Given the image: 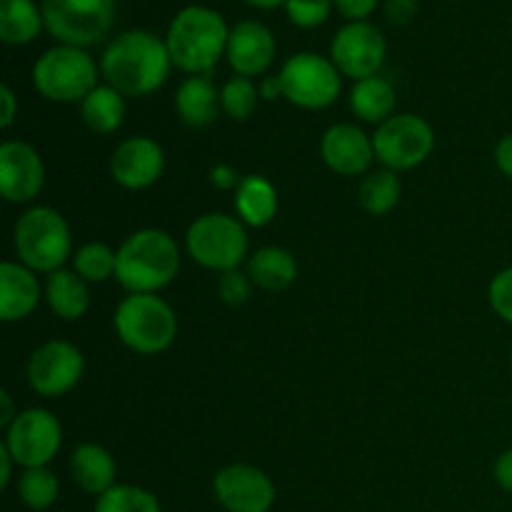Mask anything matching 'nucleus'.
<instances>
[{
	"mask_svg": "<svg viewBox=\"0 0 512 512\" xmlns=\"http://www.w3.org/2000/svg\"><path fill=\"white\" fill-rule=\"evenodd\" d=\"M168 45L148 30H128L105 48L100 58V73L110 88L128 98H143L155 93L170 73Z\"/></svg>",
	"mask_w": 512,
	"mask_h": 512,
	"instance_id": "obj_1",
	"label": "nucleus"
},
{
	"mask_svg": "<svg viewBox=\"0 0 512 512\" xmlns=\"http://www.w3.org/2000/svg\"><path fill=\"white\" fill-rule=\"evenodd\" d=\"M178 270V243L163 230L145 228L125 238V243L120 245L115 278L130 295H155L173 283Z\"/></svg>",
	"mask_w": 512,
	"mask_h": 512,
	"instance_id": "obj_2",
	"label": "nucleus"
},
{
	"mask_svg": "<svg viewBox=\"0 0 512 512\" xmlns=\"http://www.w3.org/2000/svg\"><path fill=\"white\" fill-rule=\"evenodd\" d=\"M228 38L230 30L218 10L188 5L170 23L165 45L175 68L203 75L210 73L220 55L228 50Z\"/></svg>",
	"mask_w": 512,
	"mask_h": 512,
	"instance_id": "obj_3",
	"label": "nucleus"
},
{
	"mask_svg": "<svg viewBox=\"0 0 512 512\" xmlns=\"http://www.w3.org/2000/svg\"><path fill=\"white\" fill-rule=\"evenodd\" d=\"M13 245L20 263L38 273H55L63 270V263L70 258V228L63 215L45 205L25 210L13 230Z\"/></svg>",
	"mask_w": 512,
	"mask_h": 512,
	"instance_id": "obj_4",
	"label": "nucleus"
},
{
	"mask_svg": "<svg viewBox=\"0 0 512 512\" xmlns=\"http://www.w3.org/2000/svg\"><path fill=\"white\" fill-rule=\"evenodd\" d=\"M113 323L123 345L140 355L163 353L178 335V318L158 295H128L115 310Z\"/></svg>",
	"mask_w": 512,
	"mask_h": 512,
	"instance_id": "obj_5",
	"label": "nucleus"
},
{
	"mask_svg": "<svg viewBox=\"0 0 512 512\" xmlns=\"http://www.w3.org/2000/svg\"><path fill=\"white\" fill-rule=\"evenodd\" d=\"M33 85L53 103H83L98 88V65L83 48L58 45L33 65Z\"/></svg>",
	"mask_w": 512,
	"mask_h": 512,
	"instance_id": "obj_6",
	"label": "nucleus"
},
{
	"mask_svg": "<svg viewBox=\"0 0 512 512\" xmlns=\"http://www.w3.org/2000/svg\"><path fill=\"white\" fill-rule=\"evenodd\" d=\"M190 258L208 270H238L248 253V235L238 218L223 213L200 215L185 235Z\"/></svg>",
	"mask_w": 512,
	"mask_h": 512,
	"instance_id": "obj_7",
	"label": "nucleus"
},
{
	"mask_svg": "<svg viewBox=\"0 0 512 512\" xmlns=\"http://www.w3.org/2000/svg\"><path fill=\"white\" fill-rule=\"evenodd\" d=\"M40 10L48 33L75 48L100 43L115 23V0H43Z\"/></svg>",
	"mask_w": 512,
	"mask_h": 512,
	"instance_id": "obj_8",
	"label": "nucleus"
},
{
	"mask_svg": "<svg viewBox=\"0 0 512 512\" xmlns=\"http://www.w3.org/2000/svg\"><path fill=\"white\" fill-rule=\"evenodd\" d=\"M375 158L388 170H413L430 158L435 135L428 120L413 113H400L380 123L373 135Z\"/></svg>",
	"mask_w": 512,
	"mask_h": 512,
	"instance_id": "obj_9",
	"label": "nucleus"
},
{
	"mask_svg": "<svg viewBox=\"0 0 512 512\" xmlns=\"http://www.w3.org/2000/svg\"><path fill=\"white\" fill-rule=\"evenodd\" d=\"M283 98L305 110L328 108L340 95V70L333 60L315 53H298L280 70Z\"/></svg>",
	"mask_w": 512,
	"mask_h": 512,
	"instance_id": "obj_10",
	"label": "nucleus"
},
{
	"mask_svg": "<svg viewBox=\"0 0 512 512\" xmlns=\"http://www.w3.org/2000/svg\"><path fill=\"white\" fill-rule=\"evenodd\" d=\"M63 443V428L58 418L43 408H30L15 415L5 428V448L18 465L28 468H48Z\"/></svg>",
	"mask_w": 512,
	"mask_h": 512,
	"instance_id": "obj_11",
	"label": "nucleus"
},
{
	"mask_svg": "<svg viewBox=\"0 0 512 512\" xmlns=\"http://www.w3.org/2000/svg\"><path fill=\"white\" fill-rule=\"evenodd\" d=\"M85 370L83 353L65 340H48L40 345L28 363L30 388L45 398L70 393L80 383Z\"/></svg>",
	"mask_w": 512,
	"mask_h": 512,
	"instance_id": "obj_12",
	"label": "nucleus"
},
{
	"mask_svg": "<svg viewBox=\"0 0 512 512\" xmlns=\"http://www.w3.org/2000/svg\"><path fill=\"white\" fill-rule=\"evenodd\" d=\"M385 53H388V45H385L383 33L368 20L348 23L345 28H340L335 33L333 45H330L335 68L348 78H355V83L373 78L383 68Z\"/></svg>",
	"mask_w": 512,
	"mask_h": 512,
	"instance_id": "obj_13",
	"label": "nucleus"
},
{
	"mask_svg": "<svg viewBox=\"0 0 512 512\" xmlns=\"http://www.w3.org/2000/svg\"><path fill=\"white\" fill-rule=\"evenodd\" d=\"M213 493L228 512H268L275 503V485L253 465H228L213 478Z\"/></svg>",
	"mask_w": 512,
	"mask_h": 512,
	"instance_id": "obj_14",
	"label": "nucleus"
},
{
	"mask_svg": "<svg viewBox=\"0 0 512 512\" xmlns=\"http://www.w3.org/2000/svg\"><path fill=\"white\" fill-rule=\"evenodd\" d=\"M45 183V165L38 150L20 140L0 145V193L8 203H30Z\"/></svg>",
	"mask_w": 512,
	"mask_h": 512,
	"instance_id": "obj_15",
	"label": "nucleus"
},
{
	"mask_svg": "<svg viewBox=\"0 0 512 512\" xmlns=\"http://www.w3.org/2000/svg\"><path fill=\"white\" fill-rule=\"evenodd\" d=\"M163 170V148L153 138H143V135L123 140L110 158V173H113L115 183L128 190L150 188V185L158 183Z\"/></svg>",
	"mask_w": 512,
	"mask_h": 512,
	"instance_id": "obj_16",
	"label": "nucleus"
},
{
	"mask_svg": "<svg viewBox=\"0 0 512 512\" xmlns=\"http://www.w3.org/2000/svg\"><path fill=\"white\" fill-rule=\"evenodd\" d=\"M320 155L330 170L353 178V175L365 173L373 163V138H368L358 125L338 123L320 140Z\"/></svg>",
	"mask_w": 512,
	"mask_h": 512,
	"instance_id": "obj_17",
	"label": "nucleus"
},
{
	"mask_svg": "<svg viewBox=\"0 0 512 512\" xmlns=\"http://www.w3.org/2000/svg\"><path fill=\"white\" fill-rule=\"evenodd\" d=\"M228 60L233 70L243 78L265 73L275 58V38L258 20H243L230 30Z\"/></svg>",
	"mask_w": 512,
	"mask_h": 512,
	"instance_id": "obj_18",
	"label": "nucleus"
},
{
	"mask_svg": "<svg viewBox=\"0 0 512 512\" xmlns=\"http://www.w3.org/2000/svg\"><path fill=\"white\" fill-rule=\"evenodd\" d=\"M40 303V283L23 263L0 265V318L5 323H18L28 318Z\"/></svg>",
	"mask_w": 512,
	"mask_h": 512,
	"instance_id": "obj_19",
	"label": "nucleus"
},
{
	"mask_svg": "<svg viewBox=\"0 0 512 512\" xmlns=\"http://www.w3.org/2000/svg\"><path fill=\"white\" fill-rule=\"evenodd\" d=\"M220 105L218 88L205 75H193L175 93V110L190 128H208L218 118Z\"/></svg>",
	"mask_w": 512,
	"mask_h": 512,
	"instance_id": "obj_20",
	"label": "nucleus"
},
{
	"mask_svg": "<svg viewBox=\"0 0 512 512\" xmlns=\"http://www.w3.org/2000/svg\"><path fill=\"white\" fill-rule=\"evenodd\" d=\"M70 473L75 483L90 495H103L115 488V460L105 448L95 443L78 445L70 458Z\"/></svg>",
	"mask_w": 512,
	"mask_h": 512,
	"instance_id": "obj_21",
	"label": "nucleus"
},
{
	"mask_svg": "<svg viewBox=\"0 0 512 512\" xmlns=\"http://www.w3.org/2000/svg\"><path fill=\"white\" fill-rule=\"evenodd\" d=\"M45 300L63 320H78L88 313L90 293L85 280L73 270H55L45 283Z\"/></svg>",
	"mask_w": 512,
	"mask_h": 512,
	"instance_id": "obj_22",
	"label": "nucleus"
},
{
	"mask_svg": "<svg viewBox=\"0 0 512 512\" xmlns=\"http://www.w3.org/2000/svg\"><path fill=\"white\" fill-rule=\"evenodd\" d=\"M235 210L253 228H265L278 213V193L263 175H248L235 190Z\"/></svg>",
	"mask_w": 512,
	"mask_h": 512,
	"instance_id": "obj_23",
	"label": "nucleus"
},
{
	"mask_svg": "<svg viewBox=\"0 0 512 512\" xmlns=\"http://www.w3.org/2000/svg\"><path fill=\"white\" fill-rule=\"evenodd\" d=\"M248 275L258 288L280 293L298 278V260L285 248H260L248 260Z\"/></svg>",
	"mask_w": 512,
	"mask_h": 512,
	"instance_id": "obj_24",
	"label": "nucleus"
},
{
	"mask_svg": "<svg viewBox=\"0 0 512 512\" xmlns=\"http://www.w3.org/2000/svg\"><path fill=\"white\" fill-rule=\"evenodd\" d=\"M395 103H398L395 88L378 75L358 80L350 93V108L365 123H385L388 118H393Z\"/></svg>",
	"mask_w": 512,
	"mask_h": 512,
	"instance_id": "obj_25",
	"label": "nucleus"
},
{
	"mask_svg": "<svg viewBox=\"0 0 512 512\" xmlns=\"http://www.w3.org/2000/svg\"><path fill=\"white\" fill-rule=\"evenodd\" d=\"M43 25V10L33 0H0V40L5 45L30 43Z\"/></svg>",
	"mask_w": 512,
	"mask_h": 512,
	"instance_id": "obj_26",
	"label": "nucleus"
},
{
	"mask_svg": "<svg viewBox=\"0 0 512 512\" xmlns=\"http://www.w3.org/2000/svg\"><path fill=\"white\" fill-rule=\"evenodd\" d=\"M125 95L110 88L108 83L98 85L88 98L80 103V118L93 133L108 135L123 125L125 120Z\"/></svg>",
	"mask_w": 512,
	"mask_h": 512,
	"instance_id": "obj_27",
	"label": "nucleus"
},
{
	"mask_svg": "<svg viewBox=\"0 0 512 512\" xmlns=\"http://www.w3.org/2000/svg\"><path fill=\"white\" fill-rule=\"evenodd\" d=\"M400 193H403V185L400 178L393 170H378V173H370L368 178L360 183V205H363L365 213L370 215H385L398 205Z\"/></svg>",
	"mask_w": 512,
	"mask_h": 512,
	"instance_id": "obj_28",
	"label": "nucleus"
},
{
	"mask_svg": "<svg viewBox=\"0 0 512 512\" xmlns=\"http://www.w3.org/2000/svg\"><path fill=\"white\" fill-rule=\"evenodd\" d=\"M18 495L30 510H48L58 500L60 483L53 470L48 468H28L20 475Z\"/></svg>",
	"mask_w": 512,
	"mask_h": 512,
	"instance_id": "obj_29",
	"label": "nucleus"
},
{
	"mask_svg": "<svg viewBox=\"0 0 512 512\" xmlns=\"http://www.w3.org/2000/svg\"><path fill=\"white\" fill-rule=\"evenodd\" d=\"M95 512H163L158 498L138 485H115L95 503Z\"/></svg>",
	"mask_w": 512,
	"mask_h": 512,
	"instance_id": "obj_30",
	"label": "nucleus"
},
{
	"mask_svg": "<svg viewBox=\"0 0 512 512\" xmlns=\"http://www.w3.org/2000/svg\"><path fill=\"white\" fill-rule=\"evenodd\" d=\"M118 270V253L103 243H88L75 253V273L85 283H103V280L115 278Z\"/></svg>",
	"mask_w": 512,
	"mask_h": 512,
	"instance_id": "obj_31",
	"label": "nucleus"
},
{
	"mask_svg": "<svg viewBox=\"0 0 512 512\" xmlns=\"http://www.w3.org/2000/svg\"><path fill=\"white\" fill-rule=\"evenodd\" d=\"M260 90L255 88V83L250 78H243V75H235L220 90V103H223V110L233 120H248L250 115L258 108Z\"/></svg>",
	"mask_w": 512,
	"mask_h": 512,
	"instance_id": "obj_32",
	"label": "nucleus"
},
{
	"mask_svg": "<svg viewBox=\"0 0 512 512\" xmlns=\"http://www.w3.org/2000/svg\"><path fill=\"white\" fill-rule=\"evenodd\" d=\"M285 10L298 28H318L328 20L330 0H288Z\"/></svg>",
	"mask_w": 512,
	"mask_h": 512,
	"instance_id": "obj_33",
	"label": "nucleus"
},
{
	"mask_svg": "<svg viewBox=\"0 0 512 512\" xmlns=\"http://www.w3.org/2000/svg\"><path fill=\"white\" fill-rule=\"evenodd\" d=\"M490 305H493L495 313L512 325V268L500 270L493 278L488 290Z\"/></svg>",
	"mask_w": 512,
	"mask_h": 512,
	"instance_id": "obj_34",
	"label": "nucleus"
},
{
	"mask_svg": "<svg viewBox=\"0 0 512 512\" xmlns=\"http://www.w3.org/2000/svg\"><path fill=\"white\" fill-rule=\"evenodd\" d=\"M250 283H253L250 275H243L240 270H228V273H223V278H220L218 283L220 300L233 305V308H240V305L248 303Z\"/></svg>",
	"mask_w": 512,
	"mask_h": 512,
	"instance_id": "obj_35",
	"label": "nucleus"
},
{
	"mask_svg": "<svg viewBox=\"0 0 512 512\" xmlns=\"http://www.w3.org/2000/svg\"><path fill=\"white\" fill-rule=\"evenodd\" d=\"M385 15L395 25L413 23L415 15H418V0H388L385 3Z\"/></svg>",
	"mask_w": 512,
	"mask_h": 512,
	"instance_id": "obj_36",
	"label": "nucleus"
},
{
	"mask_svg": "<svg viewBox=\"0 0 512 512\" xmlns=\"http://www.w3.org/2000/svg\"><path fill=\"white\" fill-rule=\"evenodd\" d=\"M335 8H338L340 15H345L350 23H360V20H365L375 8H378V0H335Z\"/></svg>",
	"mask_w": 512,
	"mask_h": 512,
	"instance_id": "obj_37",
	"label": "nucleus"
},
{
	"mask_svg": "<svg viewBox=\"0 0 512 512\" xmlns=\"http://www.w3.org/2000/svg\"><path fill=\"white\" fill-rule=\"evenodd\" d=\"M0 103H3V113H0V128L8 130L13 125L15 113H18V100L8 85H0Z\"/></svg>",
	"mask_w": 512,
	"mask_h": 512,
	"instance_id": "obj_38",
	"label": "nucleus"
},
{
	"mask_svg": "<svg viewBox=\"0 0 512 512\" xmlns=\"http://www.w3.org/2000/svg\"><path fill=\"white\" fill-rule=\"evenodd\" d=\"M210 180H213L215 188H220V190H230V188L238 190V185L243 183V180H240V175L235 173L230 165H215L213 173H210Z\"/></svg>",
	"mask_w": 512,
	"mask_h": 512,
	"instance_id": "obj_39",
	"label": "nucleus"
},
{
	"mask_svg": "<svg viewBox=\"0 0 512 512\" xmlns=\"http://www.w3.org/2000/svg\"><path fill=\"white\" fill-rule=\"evenodd\" d=\"M495 480H498L500 488L512 493V448L505 450L495 463Z\"/></svg>",
	"mask_w": 512,
	"mask_h": 512,
	"instance_id": "obj_40",
	"label": "nucleus"
},
{
	"mask_svg": "<svg viewBox=\"0 0 512 512\" xmlns=\"http://www.w3.org/2000/svg\"><path fill=\"white\" fill-rule=\"evenodd\" d=\"M495 165L500 168V173L512 178V133L505 135L495 148Z\"/></svg>",
	"mask_w": 512,
	"mask_h": 512,
	"instance_id": "obj_41",
	"label": "nucleus"
},
{
	"mask_svg": "<svg viewBox=\"0 0 512 512\" xmlns=\"http://www.w3.org/2000/svg\"><path fill=\"white\" fill-rule=\"evenodd\" d=\"M13 455L8 453L5 445H0V488H8L10 475H13Z\"/></svg>",
	"mask_w": 512,
	"mask_h": 512,
	"instance_id": "obj_42",
	"label": "nucleus"
},
{
	"mask_svg": "<svg viewBox=\"0 0 512 512\" xmlns=\"http://www.w3.org/2000/svg\"><path fill=\"white\" fill-rule=\"evenodd\" d=\"M260 98L265 100H275L283 95V83H280V75H275V78H265L263 83H260Z\"/></svg>",
	"mask_w": 512,
	"mask_h": 512,
	"instance_id": "obj_43",
	"label": "nucleus"
},
{
	"mask_svg": "<svg viewBox=\"0 0 512 512\" xmlns=\"http://www.w3.org/2000/svg\"><path fill=\"white\" fill-rule=\"evenodd\" d=\"M0 403H3V413H0V428H8V425L15 420V415H13V400H10V395L5 393V390L0 393Z\"/></svg>",
	"mask_w": 512,
	"mask_h": 512,
	"instance_id": "obj_44",
	"label": "nucleus"
},
{
	"mask_svg": "<svg viewBox=\"0 0 512 512\" xmlns=\"http://www.w3.org/2000/svg\"><path fill=\"white\" fill-rule=\"evenodd\" d=\"M243 3L253 5V8H263V10H273L278 8V5L288 3V0H243Z\"/></svg>",
	"mask_w": 512,
	"mask_h": 512,
	"instance_id": "obj_45",
	"label": "nucleus"
}]
</instances>
